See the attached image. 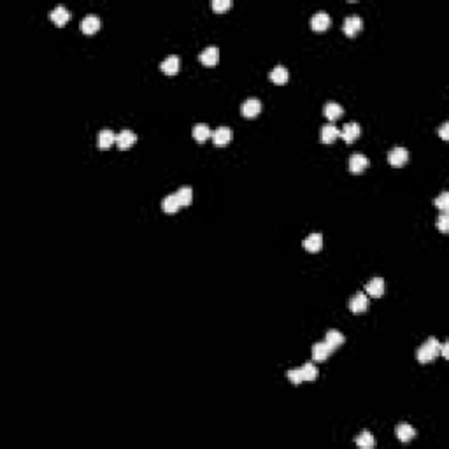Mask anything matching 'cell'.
Returning <instances> with one entry per match:
<instances>
[{
    "label": "cell",
    "instance_id": "cell-1",
    "mask_svg": "<svg viewBox=\"0 0 449 449\" xmlns=\"http://www.w3.org/2000/svg\"><path fill=\"white\" fill-rule=\"evenodd\" d=\"M439 354H441V342L435 337H430L428 341L421 346V348H417L416 351V358L421 363H428V361L435 360Z\"/></svg>",
    "mask_w": 449,
    "mask_h": 449
},
{
    "label": "cell",
    "instance_id": "cell-2",
    "mask_svg": "<svg viewBox=\"0 0 449 449\" xmlns=\"http://www.w3.org/2000/svg\"><path fill=\"white\" fill-rule=\"evenodd\" d=\"M339 137H341V130L337 128L335 125L333 123L323 125V128H321V132H320V139L323 144H332V142H335Z\"/></svg>",
    "mask_w": 449,
    "mask_h": 449
},
{
    "label": "cell",
    "instance_id": "cell-3",
    "mask_svg": "<svg viewBox=\"0 0 449 449\" xmlns=\"http://www.w3.org/2000/svg\"><path fill=\"white\" fill-rule=\"evenodd\" d=\"M198 60H200V64H204L205 67H213V65H216L218 60H220V49H218L216 46H209V48H205L204 51L198 55Z\"/></svg>",
    "mask_w": 449,
    "mask_h": 449
},
{
    "label": "cell",
    "instance_id": "cell-4",
    "mask_svg": "<svg viewBox=\"0 0 449 449\" xmlns=\"http://www.w3.org/2000/svg\"><path fill=\"white\" fill-rule=\"evenodd\" d=\"M360 133H361V128H360V125H358L356 121L346 123L344 128L341 130V137L346 140V142H348V144H353L354 140L360 137Z\"/></svg>",
    "mask_w": 449,
    "mask_h": 449
},
{
    "label": "cell",
    "instance_id": "cell-5",
    "mask_svg": "<svg viewBox=\"0 0 449 449\" xmlns=\"http://www.w3.org/2000/svg\"><path fill=\"white\" fill-rule=\"evenodd\" d=\"M367 307H369V297H367L363 291H358L356 295L351 298V302H349V309H351V313H354V314L365 313Z\"/></svg>",
    "mask_w": 449,
    "mask_h": 449
},
{
    "label": "cell",
    "instance_id": "cell-6",
    "mask_svg": "<svg viewBox=\"0 0 449 449\" xmlns=\"http://www.w3.org/2000/svg\"><path fill=\"white\" fill-rule=\"evenodd\" d=\"M409 160V151L405 148H393L388 153V161L389 165H395V167H402L405 161Z\"/></svg>",
    "mask_w": 449,
    "mask_h": 449
},
{
    "label": "cell",
    "instance_id": "cell-7",
    "mask_svg": "<svg viewBox=\"0 0 449 449\" xmlns=\"http://www.w3.org/2000/svg\"><path fill=\"white\" fill-rule=\"evenodd\" d=\"M367 167H369V158L361 153H354L353 157L349 158V170L353 174H361Z\"/></svg>",
    "mask_w": 449,
    "mask_h": 449
},
{
    "label": "cell",
    "instance_id": "cell-8",
    "mask_svg": "<svg viewBox=\"0 0 449 449\" xmlns=\"http://www.w3.org/2000/svg\"><path fill=\"white\" fill-rule=\"evenodd\" d=\"M211 137H213L214 146H226L230 140H232V130H230L228 127H218V128L211 133Z\"/></svg>",
    "mask_w": 449,
    "mask_h": 449
},
{
    "label": "cell",
    "instance_id": "cell-9",
    "mask_svg": "<svg viewBox=\"0 0 449 449\" xmlns=\"http://www.w3.org/2000/svg\"><path fill=\"white\" fill-rule=\"evenodd\" d=\"M311 27H313V30H316V32H325L326 28L330 27L328 12L318 11L316 14L313 16V20H311Z\"/></svg>",
    "mask_w": 449,
    "mask_h": 449
},
{
    "label": "cell",
    "instance_id": "cell-10",
    "mask_svg": "<svg viewBox=\"0 0 449 449\" xmlns=\"http://www.w3.org/2000/svg\"><path fill=\"white\" fill-rule=\"evenodd\" d=\"M98 28H100V18L95 16V14H88V16H84L83 21H81V30L86 35L95 33Z\"/></svg>",
    "mask_w": 449,
    "mask_h": 449
},
{
    "label": "cell",
    "instance_id": "cell-11",
    "mask_svg": "<svg viewBox=\"0 0 449 449\" xmlns=\"http://www.w3.org/2000/svg\"><path fill=\"white\" fill-rule=\"evenodd\" d=\"M344 33L349 37L356 35L358 32H360L361 28H363V21H361L360 16H348L344 20Z\"/></svg>",
    "mask_w": 449,
    "mask_h": 449
},
{
    "label": "cell",
    "instance_id": "cell-12",
    "mask_svg": "<svg viewBox=\"0 0 449 449\" xmlns=\"http://www.w3.org/2000/svg\"><path fill=\"white\" fill-rule=\"evenodd\" d=\"M302 246H304L305 251L318 253L321 248H323V237H321L320 233H309V235L304 239V242H302Z\"/></svg>",
    "mask_w": 449,
    "mask_h": 449
},
{
    "label": "cell",
    "instance_id": "cell-13",
    "mask_svg": "<svg viewBox=\"0 0 449 449\" xmlns=\"http://www.w3.org/2000/svg\"><path fill=\"white\" fill-rule=\"evenodd\" d=\"M365 289H367V295H370L374 298L383 297V293H385V279L383 277H374V279H370L367 283V288Z\"/></svg>",
    "mask_w": 449,
    "mask_h": 449
},
{
    "label": "cell",
    "instance_id": "cell-14",
    "mask_svg": "<svg viewBox=\"0 0 449 449\" xmlns=\"http://www.w3.org/2000/svg\"><path fill=\"white\" fill-rule=\"evenodd\" d=\"M135 140H137V137L132 130H121V132L116 135V146L120 149H128L135 144Z\"/></svg>",
    "mask_w": 449,
    "mask_h": 449
},
{
    "label": "cell",
    "instance_id": "cell-15",
    "mask_svg": "<svg viewBox=\"0 0 449 449\" xmlns=\"http://www.w3.org/2000/svg\"><path fill=\"white\" fill-rule=\"evenodd\" d=\"M241 111H242V116H246V118H255V116H258V114H260V111H261V102L258 100V98H248V100H246L244 104H242Z\"/></svg>",
    "mask_w": 449,
    "mask_h": 449
},
{
    "label": "cell",
    "instance_id": "cell-16",
    "mask_svg": "<svg viewBox=\"0 0 449 449\" xmlns=\"http://www.w3.org/2000/svg\"><path fill=\"white\" fill-rule=\"evenodd\" d=\"M49 18H51L56 25H60L62 27V25H65L68 20H70V12H68V9L65 7V5H56V7L49 12Z\"/></svg>",
    "mask_w": 449,
    "mask_h": 449
},
{
    "label": "cell",
    "instance_id": "cell-17",
    "mask_svg": "<svg viewBox=\"0 0 449 449\" xmlns=\"http://www.w3.org/2000/svg\"><path fill=\"white\" fill-rule=\"evenodd\" d=\"M325 344L328 346L332 351H335L337 348H341L344 344V335L339 330H328L325 335Z\"/></svg>",
    "mask_w": 449,
    "mask_h": 449
},
{
    "label": "cell",
    "instance_id": "cell-18",
    "mask_svg": "<svg viewBox=\"0 0 449 449\" xmlns=\"http://www.w3.org/2000/svg\"><path fill=\"white\" fill-rule=\"evenodd\" d=\"M96 144L100 149H109L112 144H116V133L112 130H102L96 137Z\"/></svg>",
    "mask_w": 449,
    "mask_h": 449
},
{
    "label": "cell",
    "instance_id": "cell-19",
    "mask_svg": "<svg viewBox=\"0 0 449 449\" xmlns=\"http://www.w3.org/2000/svg\"><path fill=\"white\" fill-rule=\"evenodd\" d=\"M160 68L165 74H168V76H174V74H177V70H179V58H177L176 55L167 56V58L161 62Z\"/></svg>",
    "mask_w": 449,
    "mask_h": 449
},
{
    "label": "cell",
    "instance_id": "cell-20",
    "mask_svg": "<svg viewBox=\"0 0 449 449\" xmlns=\"http://www.w3.org/2000/svg\"><path fill=\"white\" fill-rule=\"evenodd\" d=\"M193 139L198 142V144H204L205 140L211 137V130H209V127L205 123H196L195 127H193Z\"/></svg>",
    "mask_w": 449,
    "mask_h": 449
},
{
    "label": "cell",
    "instance_id": "cell-21",
    "mask_svg": "<svg viewBox=\"0 0 449 449\" xmlns=\"http://www.w3.org/2000/svg\"><path fill=\"white\" fill-rule=\"evenodd\" d=\"M330 353H332V349H330L328 346L325 344V342H316V344L313 346V358H314V361H325L326 358L330 356Z\"/></svg>",
    "mask_w": 449,
    "mask_h": 449
},
{
    "label": "cell",
    "instance_id": "cell-22",
    "mask_svg": "<svg viewBox=\"0 0 449 449\" xmlns=\"http://www.w3.org/2000/svg\"><path fill=\"white\" fill-rule=\"evenodd\" d=\"M161 207H163V211L167 214L177 213V211H179V207H181V204H179V200H177L176 193H170V195L165 196L163 202H161Z\"/></svg>",
    "mask_w": 449,
    "mask_h": 449
},
{
    "label": "cell",
    "instance_id": "cell-23",
    "mask_svg": "<svg viewBox=\"0 0 449 449\" xmlns=\"http://www.w3.org/2000/svg\"><path fill=\"white\" fill-rule=\"evenodd\" d=\"M270 81L276 84H285L288 81V70L283 65H277L270 70Z\"/></svg>",
    "mask_w": 449,
    "mask_h": 449
},
{
    "label": "cell",
    "instance_id": "cell-24",
    "mask_svg": "<svg viewBox=\"0 0 449 449\" xmlns=\"http://www.w3.org/2000/svg\"><path fill=\"white\" fill-rule=\"evenodd\" d=\"M395 433H397L398 441L409 442V441H413L414 435H416V430H414L411 425H398L397 426V432H395Z\"/></svg>",
    "mask_w": 449,
    "mask_h": 449
},
{
    "label": "cell",
    "instance_id": "cell-25",
    "mask_svg": "<svg viewBox=\"0 0 449 449\" xmlns=\"http://www.w3.org/2000/svg\"><path fill=\"white\" fill-rule=\"evenodd\" d=\"M325 116L328 118L330 121H335V120H339V118L342 116V105H339L337 102H328V104L325 105Z\"/></svg>",
    "mask_w": 449,
    "mask_h": 449
},
{
    "label": "cell",
    "instance_id": "cell-26",
    "mask_svg": "<svg viewBox=\"0 0 449 449\" xmlns=\"http://www.w3.org/2000/svg\"><path fill=\"white\" fill-rule=\"evenodd\" d=\"M176 195H177V200H179L181 207L190 205L193 202V190L190 188V186H183V188H179Z\"/></svg>",
    "mask_w": 449,
    "mask_h": 449
},
{
    "label": "cell",
    "instance_id": "cell-27",
    "mask_svg": "<svg viewBox=\"0 0 449 449\" xmlns=\"http://www.w3.org/2000/svg\"><path fill=\"white\" fill-rule=\"evenodd\" d=\"M356 444L360 446V448H363V449H370V448H374L376 446V441H374V435L370 432H361L360 435L356 437Z\"/></svg>",
    "mask_w": 449,
    "mask_h": 449
},
{
    "label": "cell",
    "instance_id": "cell-28",
    "mask_svg": "<svg viewBox=\"0 0 449 449\" xmlns=\"http://www.w3.org/2000/svg\"><path fill=\"white\" fill-rule=\"evenodd\" d=\"M300 370H302L304 381H314L318 377V369H316V365H313V363H304L300 367Z\"/></svg>",
    "mask_w": 449,
    "mask_h": 449
},
{
    "label": "cell",
    "instance_id": "cell-29",
    "mask_svg": "<svg viewBox=\"0 0 449 449\" xmlns=\"http://www.w3.org/2000/svg\"><path fill=\"white\" fill-rule=\"evenodd\" d=\"M435 207H439L442 211V213H448V209H449V193L448 192H442L441 195L435 198Z\"/></svg>",
    "mask_w": 449,
    "mask_h": 449
},
{
    "label": "cell",
    "instance_id": "cell-30",
    "mask_svg": "<svg viewBox=\"0 0 449 449\" xmlns=\"http://www.w3.org/2000/svg\"><path fill=\"white\" fill-rule=\"evenodd\" d=\"M288 379L293 383V385H300L302 381H304V377H302V370L300 369H293V370H288Z\"/></svg>",
    "mask_w": 449,
    "mask_h": 449
},
{
    "label": "cell",
    "instance_id": "cell-31",
    "mask_svg": "<svg viewBox=\"0 0 449 449\" xmlns=\"http://www.w3.org/2000/svg\"><path fill=\"white\" fill-rule=\"evenodd\" d=\"M211 5H213V9L216 12H223L232 5V2H230V0H213V4Z\"/></svg>",
    "mask_w": 449,
    "mask_h": 449
},
{
    "label": "cell",
    "instance_id": "cell-32",
    "mask_svg": "<svg viewBox=\"0 0 449 449\" xmlns=\"http://www.w3.org/2000/svg\"><path fill=\"white\" fill-rule=\"evenodd\" d=\"M437 226H439V230H441L442 233L448 232V230H449V216H448V213H442L441 216H439Z\"/></svg>",
    "mask_w": 449,
    "mask_h": 449
},
{
    "label": "cell",
    "instance_id": "cell-33",
    "mask_svg": "<svg viewBox=\"0 0 449 449\" xmlns=\"http://www.w3.org/2000/svg\"><path fill=\"white\" fill-rule=\"evenodd\" d=\"M448 128H449V123H448V121H446V123H442L441 130H439V135L442 137V140H448V139H449V135H448Z\"/></svg>",
    "mask_w": 449,
    "mask_h": 449
},
{
    "label": "cell",
    "instance_id": "cell-34",
    "mask_svg": "<svg viewBox=\"0 0 449 449\" xmlns=\"http://www.w3.org/2000/svg\"><path fill=\"white\" fill-rule=\"evenodd\" d=\"M441 354H442L444 358H449V344H448V342L441 344Z\"/></svg>",
    "mask_w": 449,
    "mask_h": 449
}]
</instances>
